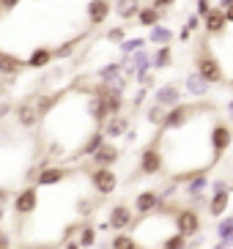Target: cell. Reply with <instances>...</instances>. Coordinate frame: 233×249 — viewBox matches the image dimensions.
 <instances>
[{
	"mask_svg": "<svg viewBox=\"0 0 233 249\" xmlns=\"http://www.w3.org/2000/svg\"><path fill=\"white\" fill-rule=\"evenodd\" d=\"M217 235H219V241L225 244V247H233V216H225V219L219 222Z\"/></svg>",
	"mask_w": 233,
	"mask_h": 249,
	"instance_id": "obj_25",
	"label": "cell"
},
{
	"mask_svg": "<svg viewBox=\"0 0 233 249\" xmlns=\"http://www.w3.org/2000/svg\"><path fill=\"white\" fill-rule=\"evenodd\" d=\"M228 112H231V118H233V102H231V104H228Z\"/></svg>",
	"mask_w": 233,
	"mask_h": 249,
	"instance_id": "obj_48",
	"label": "cell"
},
{
	"mask_svg": "<svg viewBox=\"0 0 233 249\" xmlns=\"http://www.w3.org/2000/svg\"><path fill=\"white\" fill-rule=\"evenodd\" d=\"M91 159H94V167H113V164L121 159V151H118L113 142H107V140H104L102 145L91 154Z\"/></svg>",
	"mask_w": 233,
	"mask_h": 249,
	"instance_id": "obj_12",
	"label": "cell"
},
{
	"mask_svg": "<svg viewBox=\"0 0 233 249\" xmlns=\"http://www.w3.org/2000/svg\"><path fill=\"white\" fill-rule=\"evenodd\" d=\"M80 44H82V36H74V38H69V41H63L60 47H55V50H52V55H55V60H66Z\"/></svg>",
	"mask_w": 233,
	"mask_h": 249,
	"instance_id": "obj_24",
	"label": "cell"
},
{
	"mask_svg": "<svg viewBox=\"0 0 233 249\" xmlns=\"http://www.w3.org/2000/svg\"><path fill=\"white\" fill-rule=\"evenodd\" d=\"M151 30V33H148V41H151V44H156V47H162V44H170V41H173V30L170 28H165V25H154V28H148Z\"/></svg>",
	"mask_w": 233,
	"mask_h": 249,
	"instance_id": "obj_21",
	"label": "cell"
},
{
	"mask_svg": "<svg viewBox=\"0 0 233 249\" xmlns=\"http://www.w3.org/2000/svg\"><path fill=\"white\" fill-rule=\"evenodd\" d=\"M6 200H8V189H6V186H0V205L6 203Z\"/></svg>",
	"mask_w": 233,
	"mask_h": 249,
	"instance_id": "obj_44",
	"label": "cell"
},
{
	"mask_svg": "<svg viewBox=\"0 0 233 249\" xmlns=\"http://www.w3.org/2000/svg\"><path fill=\"white\" fill-rule=\"evenodd\" d=\"M91 186H94L102 197H107V195H113L118 186V176L113 167H94V173H91Z\"/></svg>",
	"mask_w": 233,
	"mask_h": 249,
	"instance_id": "obj_5",
	"label": "cell"
},
{
	"mask_svg": "<svg viewBox=\"0 0 233 249\" xmlns=\"http://www.w3.org/2000/svg\"><path fill=\"white\" fill-rule=\"evenodd\" d=\"M195 6H197V17H206L209 11H212V0H195Z\"/></svg>",
	"mask_w": 233,
	"mask_h": 249,
	"instance_id": "obj_38",
	"label": "cell"
},
{
	"mask_svg": "<svg viewBox=\"0 0 233 249\" xmlns=\"http://www.w3.org/2000/svg\"><path fill=\"white\" fill-rule=\"evenodd\" d=\"M25 69H28V60H22L14 52L0 50V74H3V77H17V74L25 71Z\"/></svg>",
	"mask_w": 233,
	"mask_h": 249,
	"instance_id": "obj_13",
	"label": "cell"
},
{
	"mask_svg": "<svg viewBox=\"0 0 233 249\" xmlns=\"http://www.w3.org/2000/svg\"><path fill=\"white\" fill-rule=\"evenodd\" d=\"M85 110H88V115L94 118L96 124H104V121H110V110H107V104H104V99L102 96H91L88 99V104H85Z\"/></svg>",
	"mask_w": 233,
	"mask_h": 249,
	"instance_id": "obj_16",
	"label": "cell"
},
{
	"mask_svg": "<svg viewBox=\"0 0 233 249\" xmlns=\"http://www.w3.org/2000/svg\"><path fill=\"white\" fill-rule=\"evenodd\" d=\"M209 142H212V164H214V161H219L225 156V151L231 148L233 129L228 124H222V121H217V124L212 126V132H209Z\"/></svg>",
	"mask_w": 233,
	"mask_h": 249,
	"instance_id": "obj_2",
	"label": "cell"
},
{
	"mask_svg": "<svg viewBox=\"0 0 233 249\" xmlns=\"http://www.w3.org/2000/svg\"><path fill=\"white\" fill-rule=\"evenodd\" d=\"M162 22V11L154 6H140L137 11V25H143V28H154V25Z\"/></svg>",
	"mask_w": 233,
	"mask_h": 249,
	"instance_id": "obj_20",
	"label": "cell"
},
{
	"mask_svg": "<svg viewBox=\"0 0 233 249\" xmlns=\"http://www.w3.org/2000/svg\"><path fill=\"white\" fill-rule=\"evenodd\" d=\"M187 244H190V238L175 230V233H170L168 238L162 241V249H187Z\"/></svg>",
	"mask_w": 233,
	"mask_h": 249,
	"instance_id": "obj_27",
	"label": "cell"
},
{
	"mask_svg": "<svg viewBox=\"0 0 233 249\" xmlns=\"http://www.w3.org/2000/svg\"><path fill=\"white\" fill-rule=\"evenodd\" d=\"M19 6V0H0V11H14Z\"/></svg>",
	"mask_w": 233,
	"mask_h": 249,
	"instance_id": "obj_41",
	"label": "cell"
},
{
	"mask_svg": "<svg viewBox=\"0 0 233 249\" xmlns=\"http://www.w3.org/2000/svg\"><path fill=\"white\" fill-rule=\"evenodd\" d=\"M60 96H63V93H52V96H41V99H39V102H36V112H39V118H44V115H47V112H50L52 107H55V102H58Z\"/></svg>",
	"mask_w": 233,
	"mask_h": 249,
	"instance_id": "obj_30",
	"label": "cell"
},
{
	"mask_svg": "<svg viewBox=\"0 0 233 249\" xmlns=\"http://www.w3.org/2000/svg\"><path fill=\"white\" fill-rule=\"evenodd\" d=\"M162 197H159V192H154V189H143L135 197V213H140V216H146V213H154L156 208H159Z\"/></svg>",
	"mask_w": 233,
	"mask_h": 249,
	"instance_id": "obj_14",
	"label": "cell"
},
{
	"mask_svg": "<svg viewBox=\"0 0 233 249\" xmlns=\"http://www.w3.org/2000/svg\"><path fill=\"white\" fill-rule=\"evenodd\" d=\"M146 41H148V38H132V41H121V52H124V55H129V52H137V50H143V47H146Z\"/></svg>",
	"mask_w": 233,
	"mask_h": 249,
	"instance_id": "obj_34",
	"label": "cell"
},
{
	"mask_svg": "<svg viewBox=\"0 0 233 249\" xmlns=\"http://www.w3.org/2000/svg\"><path fill=\"white\" fill-rule=\"evenodd\" d=\"M209 85H212V82H206L197 71H195V74H190V80H187V88H190L192 93H197V96H203L206 90H209Z\"/></svg>",
	"mask_w": 233,
	"mask_h": 249,
	"instance_id": "obj_29",
	"label": "cell"
},
{
	"mask_svg": "<svg viewBox=\"0 0 233 249\" xmlns=\"http://www.w3.org/2000/svg\"><path fill=\"white\" fill-rule=\"evenodd\" d=\"M225 19H228V25H233V3L225 8Z\"/></svg>",
	"mask_w": 233,
	"mask_h": 249,
	"instance_id": "obj_43",
	"label": "cell"
},
{
	"mask_svg": "<svg viewBox=\"0 0 233 249\" xmlns=\"http://www.w3.org/2000/svg\"><path fill=\"white\" fill-rule=\"evenodd\" d=\"M39 121V112H36V104H19L17 107V124L22 129H33Z\"/></svg>",
	"mask_w": 233,
	"mask_h": 249,
	"instance_id": "obj_18",
	"label": "cell"
},
{
	"mask_svg": "<svg viewBox=\"0 0 233 249\" xmlns=\"http://www.w3.org/2000/svg\"><path fill=\"white\" fill-rule=\"evenodd\" d=\"M184 28H190L192 33H197V30L203 28V19H200V17H197V14H192L190 19H187V25H184Z\"/></svg>",
	"mask_w": 233,
	"mask_h": 249,
	"instance_id": "obj_37",
	"label": "cell"
},
{
	"mask_svg": "<svg viewBox=\"0 0 233 249\" xmlns=\"http://www.w3.org/2000/svg\"><path fill=\"white\" fill-rule=\"evenodd\" d=\"M63 178H69V170L60 167V164H52V167H44L41 173H39L36 183L39 186H55V183H60Z\"/></svg>",
	"mask_w": 233,
	"mask_h": 249,
	"instance_id": "obj_15",
	"label": "cell"
},
{
	"mask_svg": "<svg viewBox=\"0 0 233 249\" xmlns=\"http://www.w3.org/2000/svg\"><path fill=\"white\" fill-rule=\"evenodd\" d=\"M154 102L162 104V107H173V104H178V88H175V85H165V88H159L156 93H154Z\"/></svg>",
	"mask_w": 233,
	"mask_h": 249,
	"instance_id": "obj_23",
	"label": "cell"
},
{
	"mask_svg": "<svg viewBox=\"0 0 233 249\" xmlns=\"http://www.w3.org/2000/svg\"><path fill=\"white\" fill-rule=\"evenodd\" d=\"M195 71L200 74L206 82H212V85H217V82H225L222 63H219L217 55L209 50V44H206V41L200 44V50H197V55H195Z\"/></svg>",
	"mask_w": 233,
	"mask_h": 249,
	"instance_id": "obj_1",
	"label": "cell"
},
{
	"mask_svg": "<svg viewBox=\"0 0 233 249\" xmlns=\"http://www.w3.org/2000/svg\"><path fill=\"white\" fill-rule=\"evenodd\" d=\"M162 170H165V156H162L159 137H156L151 145H146L143 154H140V176H156Z\"/></svg>",
	"mask_w": 233,
	"mask_h": 249,
	"instance_id": "obj_3",
	"label": "cell"
},
{
	"mask_svg": "<svg viewBox=\"0 0 233 249\" xmlns=\"http://www.w3.org/2000/svg\"><path fill=\"white\" fill-rule=\"evenodd\" d=\"M113 11H116L121 19H132V17H137V11H140V0H113Z\"/></svg>",
	"mask_w": 233,
	"mask_h": 249,
	"instance_id": "obj_19",
	"label": "cell"
},
{
	"mask_svg": "<svg viewBox=\"0 0 233 249\" xmlns=\"http://www.w3.org/2000/svg\"><path fill=\"white\" fill-rule=\"evenodd\" d=\"M203 19V30L209 33V36H222L225 33V28H228V19H225V8H219V6H214L212 11L206 17H200Z\"/></svg>",
	"mask_w": 233,
	"mask_h": 249,
	"instance_id": "obj_11",
	"label": "cell"
},
{
	"mask_svg": "<svg viewBox=\"0 0 233 249\" xmlns=\"http://www.w3.org/2000/svg\"><path fill=\"white\" fill-rule=\"evenodd\" d=\"M228 203H231V186L222 183V181H217L214 183V197L209 200V213L219 219V216L228 211Z\"/></svg>",
	"mask_w": 233,
	"mask_h": 249,
	"instance_id": "obj_10",
	"label": "cell"
},
{
	"mask_svg": "<svg viewBox=\"0 0 233 249\" xmlns=\"http://www.w3.org/2000/svg\"><path fill=\"white\" fill-rule=\"evenodd\" d=\"M121 60H116V63H107V66L99 69V77H102V82H110V80H116L118 74H121Z\"/></svg>",
	"mask_w": 233,
	"mask_h": 249,
	"instance_id": "obj_31",
	"label": "cell"
},
{
	"mask_svg": "<svg viewBox=\"0 0 233 249\" xmlns=\"http://www.w3.org/2000/svg\"><path fill=\"white\" fill-rule=\"evenodd\" d=\"M162 118H165V110H162V104H154L151 110H148V121H151V124H162Z\"/></svg>",
	"mask_w": 233,
	"mask_h": 249,
	"instance_id": "obj_36",
	"label": "cell"
},
{
	"mask_svg": "<svg viewBox=\"0 0 233 249\" xmlns=\"http://www.w3.org/2000/svg\"><path fill=\"white\" fill-rule=\"evenodd\" d=\"M110 249H143V247H140V244L135 241L132 235H124V233H118L116 238L110 241Z\"/></svg>",
	"mask_w": 233,
	"mask_h": 249,
	"instance_id": "obj_28",
	"label": "cell"
},
{
	"mask_svg": "<svg viewBox=\"0 0 233 249\" xmlns=\"http://www.w3.org/2000/svg\"><path fill=\"white\" fill-rule=\"evenodd\" d=\"M132 219H135V213H132V208L126 203H118L110 208V216L107 222H104V227L107 230H116V233H121V230H126V227L132 225Z\"/></svg>",
	"mask_w": 233,
	"mask_h": 249,
	"instance_id": "obj_7",
	"label": "cell"
},
{
	"mask_svg": "<svg viewBox=\"0 0 233 249\" xmlns=\"http://www.w3.org/2000/svg\"><path fill=\"white\" fill-rule=\"evenodd\" d=\"M36 205H39V189L36 186H25L22 192H17L14 211L19 213V216H30V213L36 211Z\"/></svg>",
	"mask_w": 233,
	"mask_h": 249,
	"instance_id": "obj_9",
	"label": "cell"
},
{
	"mask_svg": "<svg viewBox=\"0 0 233 249\" xmlns=\"http://www.w3.org/2000/svg\"><path fill=\"white\" fill-rule=\"evenodd\" d=\"M178 0H151V6L154 8H159V11H168V8H173Z\"/></svg>",
	"mask_w": 233,
	"mask_h": 249,
	"instance_id": "obj_39",
	"label": "cell"
},
{
	"mask_svg": "<svg viewBox=\"0 0 233 249\" xmlns=\"http://www.w3.org/2000/svg\"><path fill=\"white\" fill-rule=\"evenodd\" d=\"M231 3H233V0H217V6H219V8H228Z\"/></svg>",
	"mask_w": 233,
	"mask_h": 249,
	"instance_id": "obj_45",
	"label": "cell"
},
{
	"mask_svg": "<svg viewBox=\"0 0 233 249\" xmlns=\"http://www.w3.org/2000/svg\"><path fill=\"white\" fill-rule=\"evenodd\" d=\"M124 38H126V30L121 28V25H118V28H110V30H107V41H110V44H121Z\"/></svg>",
	"mask_w": 233,
	"mask_h": 249,
	"instance_id": "obj_35",
	"label": "cell"
},
{
	"mask_svg": "<svg viewBox=\"0 0 233 249\" xmlns=\"http://www.w3.org/2000/svg\"><path fill=\"white\" fill-rule=\"evenodd\" d=\"M3 216H6V211H3V205H0V222H3Z\"/></svg>",
	"mask_w": 233,
	"mask_h": 249,
	"instance_id": "obj_47",
	"label": "cell"
},
{
	"mask_svg": "<svg viewBox=\"0 0 233 249\" xmlns=\"http://www.w3.org/2000/svg\"><path fill=\"white\" fill-rule=\"evenodd\" d=\"M66 249H80V244H72V241H66Z\"/></svg>",
	"mask_w": 233,
	"mask_h": 249,
	"instance_id": "obj_46",
	"label": "cell"
},
{
	"mask_svg": "<svg viewBox=\"0 0 233 249\" xmlns=\"http://www.w3.org/2000/svg\"><path fill=\"white\" fill-rule=\"evenodd\" d=\"M192 112H195V107H190V104H173V107L165 112V118H162V129H165V132L181 129V126L192 118Z\"/></svg>",
	"mask_w": 233,
	"mask_h": 249,
	"instance_id": "obj_6",
	"label": "cell"
},
{
	"mask_svg": "<svg viewBox=\"0 0 233 249\" xmlns=\"http://www.w3.org/2000/svg\"><path fill=\"white\" fill-rule=\"evenodd\" d=\"M192 38V30L190 28H181V33H178V41H190Z\"/></svg>",
	"mask_w": 233,
	"mask_h": 249,
	"instance_id": "obj_42",
	"label": "cell"
},
{
	"mask_svg": "<svg viewBox=\"0 0 233 249\" xmlns=\"http://www.w3.org/2000/svg\"><path fill=\"white\" fill-rule=\"evenodd\" d=\"M231 88H233V80H231Z\"/></svg>",
	"mask_w": 233,
	"mask_h": 249,
	"instance_id": "obj_49",
	"label": "cell"
},
{
	"mask_svg": "<svg viewBox=\"0 0 233 249\" xmlns=\"http://www.w3.org/2000/svg\"><path fill=\"white\" fill-rule=\"evenodd\" d=\"M96 244V230L91 225H82L80 227V247H94Z\"/></svg>",
	"mask_w": 233,
	"mask_h": 249,
	"instance_id": "obj_32",
	"label": "cell"
},
{
	"mask_svg": "<svg viewBox=\"0 0 233 249\" xmlns=\"http://www.w3.org/2000/svg\"><path fill=\"white\" fill-rule=\"evenodd\" d=\"M52 60H55V55H52L50 47H36L28 58V69H47Z\"/></svg>",
	"mask_w": 233,
	"mask_h": 249,
	"instance_id": "obj_17",
	"label": "cell"
},
{
	"mask_svg": "<svg viewBox=\"0 0 233 249\" xmlns=\"http://www.w3.org/2000/svg\"><path fill=\"white\" fill-rule=\"evenodd\" d=\"M110 14H113V3H110V0H88L85 17H88V25H91V28L104 25L110 19Z\"/></svg>",
	"mask_w": 233,
	"mask_h": 249,
	"instance_id": "obj_8",
	"label": "cell"
},
{
	"mask_svg": "<svg viewBox=\"0 0 233 249\" xmlns=\"http://www.w3.org/2000/svg\"><path fill=\"white\" fill-rule=\"evenodd\" d=\"M102 142H104V132H94V134H91V137L85 140V145H82L80 151H77V156H85V154L91 156V154H94V151H96V148L102 145Z\"/></svg>",
	"mask_w": 233,
	"mask_h": 249,
	"instance_id": "obj_26",
	"label": "cell"
},
{
	"mask_svg": "<svg viewBox=\"0 0 233 249\" xmlns=\"http://www.w3.org/2000/svg\"><path fill=\"white\" fill-rule=\"evenodd\" d=\"M154 82H156V77H154V74L148 71V69H146V71H140V85H146V88H151Z\"/></svg>",
	"mask_w": 233,
	"mask_h": 249,
	"instance_id": "obj_40",
	"label": "cell"
},
{
	"mask_svg": "<svg viewBox=\"0 0 233 249\" xmlns=\"http://www.w3.org/2000/svg\"><path fill=\"white\" fill-rule=\"evenodd\" d=\"M124 132H126V121L118 118V115H113L110 118V126H107V134L110 137H118V134H124Z\"/></svg>",
	"mask_w": 233,
	"mask_h": 249,
	"instance_id": "obj_33",
	"label": "cell"
},
{
	"mask_svg": "<svg viewBox=\"0 0 233 249\" xmlns=\"http://www.w3.org/2000/svg\"><path fill=\"white\" fill-rule=\"evenodd\" d=\"M173 216H175V230H178L181 235H187V238L197 235V233H200V227H203L197 208H178Z\"/></svg>",
	"mask_w": 233,
	"mask_h": 249,
	"instance_id": "obj_4",
	"label": "cell"
},
{
	"mask_svg": "<svg viewBox=\"0 0 233 249\" xmlns=\"http://www.w3.org/2000/svg\"><path fill=\"white\" fill-rule=\"evenodd\" d=\"M170 63H173V50H170V44H162L159 50L154 52L151 69H154V71H159V69H168Z\"/></svg>",
	"mask_w": 233,
	"mask_h": 249,
	"instance_id": "obj_22",
	"label": "cell"
}]
</instances>
